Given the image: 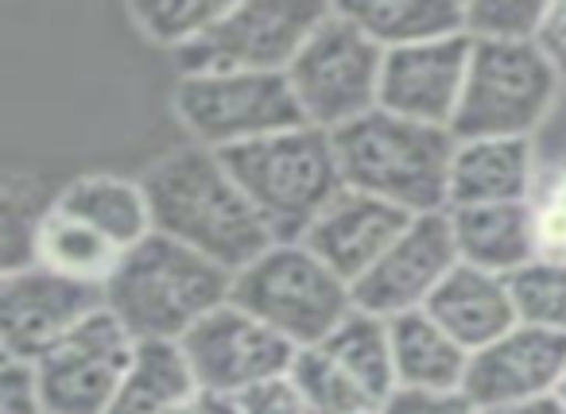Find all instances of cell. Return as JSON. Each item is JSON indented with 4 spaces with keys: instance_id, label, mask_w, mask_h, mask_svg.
<instances>
[{
    "instance_id": "cell-5",
    "label": "cell",
    "mask_w": 566,
    "mask_h": 414,
    "mask_svg": "<svg viewBox=\"0 0 566 414\" xmlns=\"http://www.w3.org/2000/svg\"><path fill=\"white\" fill-rule=\"evenodd\" d=\"M563 94L566 78L543 43H473L454 136L535 144Z\"/></svg>"
},
{
    "instance_id": "cell-33",
    "label": "cell",
    "mask_w": 566,
    "mask_h": 414,
    "mask_svg": "<svg viewBox=\"0 0 566 414\" xmlns=\"http://www.w3.org/2000/svg\"><path fill=\"white\" fill-rule=\"evenodd\" d=\"M380 414H485L465 391H396Z\"/></svg>"
},
{
    "instance_id": "cell-27",
    "label": "cell",
    "mask_w": 566,
    "mask_h": 414,
    "mask_svg": "<svg viewBox=\"0 0 566 414\" xmlns=\"http://www.w3.org/2000/svg\"><path fill=\"white\" fill-rule=\"evenodd\" d=\"M520 326L566 337V264L535 256L509 279Z\"/></svg>"
},
{
    "instance_id": "cell-16",
    "label": "cell",
    "mask_w": 566,
    "mask_h": 414,
    "mask_svg": "<svg viewBox=\"0 0 566 414\" xmlns=\"http://www.w3.org/2000/svg\"><path fill=\"white\" fill-rule=\"evenodd\" d=\"M411 221L416 217H408L396 205L346 187L311 221V229L303 233L300 244H307L338 279L357 287L373 272V264L400 241Z\"/></svg>"
},
{
    "instance_id": "cell-28",
    "label": "cell",
    "mask_w": 566,
    "mask_h": 414,
    "mask_svg": "<svg viewBox=\"0 0 566 414\" xmlns=\"http://www.w3.org/2000/svg\"><path fill=\"white\" fill-rule=\"evenodd\" d=\"M292 380L303 388V395L311 399L318 414H365V411H380L369 395L354 383V375L346 368H338L326 357L318 344L300 349L292 364Z\"/></svg>"
},
{
    "instance_id": "cell-24",
    "label": "cell",
    "mask_w": 566,
    "mask_h": 414,
    "mask_svg": "<svg viewBox=\"0 0 566 414\" xmlns=\"http://www.w3.org/2000/svg\"><path fill=\"white\" fill-rule=\"evenodd\" d=\"M342 9L385 51L465 35V0H357Z\"/></svg>"
},
{
    "instance_id": "cell-19",
    "label": "cell",
    "mask_w": 566,
    "mask_h": 414,
    "mask_svg": "<svg viewBox=\"0 0 566 414\" xmlns=\"http://www.w3.org/2000/svg\"><path fill=\"white\" fill-rule=\"evenodd\" d=\"M55 205L66 213L82 217L94 225L97 233L109 236L117 248L133 252L140 241H148L151 229V205L144 194L140 174H120V171H82L63 179L55 194Z\"/></svg>"
},
{
    "instance_id": "cell-35",
    "label": "cell",
    "mask_w": 566,
    "mask_h": 414,
    "mask_svg": "<svg viewBox=\"0 0 566 414\" xmlns=\"http://www.w3.org/2000/svg\"><path fill=\"white\" fill-rule=\"evenodd\" d=\"M539 43H543V51L555 59V66L566 78V0H551V12H547V24H543Z\"/></svg>"
},
{
    "instance_id": "cell-12",
    "label": "cell",
    "mask_w": 566,
    "mask_h": 414,
    "mask_svg": "<svg viewBox=\"0 0 566 414\" xmlns=\"http://www.w3.org/2000/svg\"><path fill=\"white\" fill-rule=\"evenodd\" d=\"M136 349L140 344L109 310L94 314L48 357L35 360L48 414H105L133 368Z\"/></svg>"
},
{
    "instance_id": "cell-13",
    "label": "cell",
    "mask_w": 566,
    "mask_h": 414,
    "mask_svg": "<svg viewBox=\"0 0 566 414\" xmlns=\"http://www.w3.org/2000/svg\"><path fill=\"white\" fill-rule=\"evenodd\" d=\"M462 264L454 248L447 213L416 217L403 236L373 264V272L354 287V306L373 318H403V314L427 310L450 272Z\"/></svg>"
},
{
    "instance_id": "cell-36",
    "label": "cell",
    "mask_w": 566,
    "mask_h": 414,
    "mask_svg": "<svg viewBox=\"0 0 566 414\" xmlns=\"http://www.w3.org/2000/svg\"><path fill=\"white\" fill-rule=\"evenodd\" d=\"M493 414H566L563 395H547V399H532V403H516V406H504V411Z\"/></svg>"
},
{
    "instance_id": "cell-29",
    "label": "cell",
    "mask_w": 566,
    "mask_h": 414,
    "mask_svg": "<svg viewBox=\"0 0 566 414\" xmlns=\"http://www.w3.org/2000/svg\"><path fill=\"white\" fill-rule=\"evenodd\" d=\"M551 4L539 0H465V35L473 43H539Z\"/></svg>"
},
{
    "instance_id": "cell-38",
    "label": "cell",
    "mask_w": 566,
    "mask_h": 414,
    "mask_svg": "<svg viewBox=\"0 0 566 414\" xmlns=\"http://www.w3.org/2000/svg\"><path fill=\"white\" fill-rule=\"evenodd\" d=\"M558 395H563V403H566V380H563V388H558Z\"/></svg>"
},
{
    "instance_id": "cell-14",
    "label": "cell",
    "mask_w": 566,
    "mask_h": 414,
    "mask_svg": "<svg viewBox=\"0 0 566 414\" xmlns=\"http://www.w3.org/2000/svg\"><path fill=\"white\" fill-rule=\"evenodd\" d=\"M470 35L388 51L385 78H380V109L396 113L403 120H416V125H434L454 132L465 78H470Z\"/></svg>"
},
{
    "instance_id": "cell-11",
    "label": "cell",
    "mask_w": 566,
    "mask_h": 414,
    "mask_svg": "<svg viewBox=\"0 0 566 414\" xmlns=\"http://www.w3.org/2000/svg\"><path fill=\"white\" fill-rule=\"evenodd\" d=\"M105 310V290L63 279L40 264L0 272V360L35 364Z\"/></svg>"
},
{
    "instance_id": "cell-15",
    "label": "cell",
    "mask_w": 566,
    "mask_h": 414,
    "mask_svg": "<svg viewBox=\"0 0 566 414\" xmlns=\"http://www.w3.org/2000/svg\"><path fill=\"white\" fill-rule=\"evenodd\" d=\"M566 380V337L547 329L516 326L493 341L489 349L473 352L465 368L462 391L485 414L504 406L532 403V399L558 395Z\"/></svg>"
},
{
    "instance_id": "cell-30",
    "label": "cell",
    "mask_w": 566,
    "mask_h": 414,
    "mask_svg": "<svg viewBox=\"0 0 566 414\" xmlns=\"http://www.w3.org/2000/svg\"><path fill=\"white\" fill-rule=\"evenodd\" d=\"M527 210H532V229H535V256L566 264V167L563 163H539Z\"/></svg>"
},
{
    "instance_id": "cell-8",
    "label": "cell",
    "mask_w": 566,
    "mask_h": 414,
    "mask_svg": "<svg viewBox=\"0 0 566 414\" xmlns=\"http://www.w3.org/2000/svg\"><path fill=\"white\" fill-rule=\"evenodd\" d=\"M167 105L182 140L218 156L307 125L287 74H175Z\"/></svg>"
},
{
    "instance_id": "cell-21",
    "label": "cell",
    "mask_w": 566,
    "mask_h": 414,
    "mask_svg": "<svg viewBox=\"0 0 566 414\" xmlns=\"http://www.w3.org/2000/svg\"><path fill=\"white\" fill-rule=\"evenodd\" d=\"M392 333L396 391H462L470 352L427 310L388 321Z\"/></svg>"
},
{
    "instance_id": "cell-34",
    "label": "cell",
    "mask_w": 566,
    "mask_h": 414,
    "mask_svg": "<svg viewBox=\"0 0 566 414\" xmlns=\"http://www.w3.org/2000/svg\"><path fill=\"white\" fill-rule=\"evenodd\" d=\"M535 151H539V163H563L566 167V94L558 102L555 117L547 120V128L535 140Z\"/></svg>"
},
{
    "instance_id": "cell-1",
    "label": "cell",
    "mask_w": 566,
    "mask_h": 414,
    "mask_svg": "<svg viewBox=\"0 0 566 414\" xmlns=\"http://www.w3.org/2000/svg\"><path fill=\"white\" fill-rule=\"evenodd\" d=\"M140 182L151 205V229L202 252L226 272H244L275 244L218 151L179 140L144 167Z\"/></svg>"
},
{
    "instance_id": "cell-4",
    "label": "cell",
    "mask_w": 566,
    "mask_h": 414,
    "mask_svg": "<svg viewBox=\"0 0 566 414\" xmlns=\"http://www.w3.org/2000/svg\"><path fill=\"white\" fill-rule=\"evenodd\" d=\"M275 241H303L311 221L346 190L334 132L287 128L221 156Z\"/></svg>"
},
{
    "instance_id": "cell-37",
    "label": "cell",
    "mask_w": 566,
    "mask_h": 414,
    "mask_svg": "<svg viewBox=\"0 0 566 414\" xmlns=\"http://www.w3.org/2000/svg\"><path fill=\"white\" fill-rule=\"evenodd\" d=\"M187 414H241V406H237V399H221V395H198L195 403H190Z\"/></svg>"
},
{
    "instance_id": "cell-20",
    "label": "cell",
    "mask_w": 566,
    "mask_h": 414,
    "mask_svg": "<svg viewBox=\"0 0 566 414\" xmlns=\"http://www.w3.org/2000/svg\"><path fill=\"white\" fill-rule=\"evenodd\" d=\"M450 233H454L458 259L489 275H512L535 259V229L532 210L524 205H470V210H447Z\"/></svg>"
},
{
    "instance_id": "cell-2",
    "label": "cell",
    "mask_w": 566,
    "mask_h": 414,
    "mask_svg": "<svg viewBox=\"0 0 566 414\" xmlns=\"http://www.w3.org/2000/svg\"><path fill=\"white\" fill-rule=\"evenodd\" d=\"M233 272L202 252L151 233L125 259L105 287V310L133 333L136 344H179L198 321L233 302Z\"/></svg>"
},
{
    "instance_id": "cell-10",
    "label": "cell",
    "mask_w": 566,
    "mask_h": 414,
    "mask_svg": "<svg viewBox=\"0 0 566 414\" xmlns=\"http://www.w3.org/2000/svg\"><path fill=\"white\" fill-rule=\"evenodd\" d=\"M179 349L198 388L221 399H241L260 383L280 380L300 357L292 341H283L275 329H268L237 302H226L206 321H198L179 341Z\"/></svg>"
},
{
    "instance_id": "cell-6",
    "label": "cell",
    "mask_w": 566,
    "mask_h": 414,
    "mask_svg": "<svg viewBox=\"0 0 566 414\" xmlns=\"http://www.w3.org/2000/svg\"><path fill=\"white\" fill-rule=\"evenodd\" d=\"M233 302L295 349L326 341L357 310L354 287L300 241H275L244 272H237Z\"/></svg>"
},
{
    "instance_id": "cell-25",
    "label": "cell",
    "mask_w": 566,
    "mask_h": 414,
    "mask_svg": "<svg viewBox=\"0 0 566 414\" xmlns=\"http://www.w3.org/2000/svg\"><path fill=\"white\" fill-rule=\"evenodd\" d=\"M318 349L334 360L338 368H346L354 375V383L373 399L377 406H385L396 395V364H392V333H388L385 318H373L365 310H354L326 341H318Z\"/></svg>"
},
{
    "instance_id": "cell-22",
    "label": "cell",
    "mask_w": 566,
    "mask_h": 414,
    "mask_svg": "<svg viewBox=\"0 0 566 414\" xmlns=\"http://www.w3.org/2000/svg\"><path fill=\"white\" fill-rule=\"evenodd\" d=\"M128 252L117 248L105 233H97L94 225H86L82 217L66 213L63 205H51L43 213L40 229H35V248L32 264L48 267V272L63 275V279L86 283V287L105 290L109 279L117 275L120 259Z\"/></svg>"
},
{
    "instance_id": "cell-23",
    "label": "cell",
    "mask_w": 566,
    "mask_h": 414,
    "mask_svg": "<svg viewBox=\"0 0 566 414\" xmlns=\"http://www.w3.org/2000/svg\"><path fill=\"white\" fill-rule=\"evenodd\" d=\"M198 395L202 388L179 344L148 341L136 349L133 368L105 414H187Z\"/></svg>"
},
{
    "instance_id": "cell-39",
    "label": "cell",
    "mask_w": 566,
    "mask_h": 414,
    "mask_svg": "<svg viewBox=\"0 0 566 414\" xmlns=\"http://www.w3.org/2000/svg\"><path fill=\"white\" fill-rule=\"evenodd\" d=\"M365 414H380V411H365Z\"/></svg>"
},
{
    "instance_id": "cell-7",
    "label": "cell",
    "mask_w": 566,
    "mask_h": 414,
    "mask_svg": "<svg viewBox=\"0 0 566 414\" xmlns=\"http://www.w3.org/2000/svg\"><path fill=\"white\" fill-rule=\"evenodd\" d=\"M385 55L388 51L342 4H331L287 71L303 120L323 132H338L377 113Z\"/></svg>"
},
{
    "instance_id": "cell-32",
    "label": "cell",
    "mask_w": 566,
    "mask_h": 414,
    "mask_svg": "<svg viewBox=\"0 0 566 414\" xmlns=\"http://www.w3.org/2000/svg\"><path fill=\"white\" fill-rule=\"evenodd\" d=\"M237 406H241V414H318L300 383L292 380V372L252 388L249 395L237 399Z\"/></svg>"
},
{
    "instance_id": "cell-31",
    "label": "cell",
    "mask_w": 566,
    "mask_h": 414,
    "mask_svg": "<svg viewBox=\"0 0 566 414\" xmlns=\"http://www.w3.org/2000/svg\"><path fill=\"white\" fill-rule=\"evenodd\" d=\"M0 414H48L35 364L0 360Z\"/></svg>"
},
{
    "instance_id": "cell-17",
    "label": "cell",
    "mask_w": 566,
    "mask_h": 414,
    "mask_svg": "<svg viewBox=\"0 0 566 414\" xmlns=\"http://www.w3.org/2000/svg\"><path fill=\"white\" fill-rule=\"evenodd\" d=\"M539 151L532 140H458L450 163V210L524 205L535 190Z\"/></svg>"
},
{
    "instance_id": "cell-9",
    "label": "cell",
    "mask_w": 566,
    "mask_h": 414,
    "mask_svg": "<svg viewBox=\"0 0 566 414\" xmlns=\"http://www.w3.org/2000/svg\"><path fill=\"white\" fill-rule=\"evenodd\" d=\"M326 9L311 0L226 4L202 43L175 59V74H287Z\"/></svg>"
},
{
    "instance_id": "cell-26",
    "label": "cell",
    "mask_w": 566,
    "mask_h": 414,
    "mask_svg": "<svg viewBox=\"0 0 566 414\" xmlns=\"http://www.w3.org/2000/svg\"><path fill=\"white\" fill-rule=\"evenodd\" d=\"M226 12V0H140L125 4V24L148 47L182 59Z\"/></svg>"
},
{
    "instance_id": "cell-18",
    "label": "cell",
    "mask_w": 566,
    "mask_h": 414,
    "mask_svg": "<svg viewBox=\"0 0 566 414\" xmlns=\"http://www.w3.org/2000/svg\"><path fill=\"white\" fill-rule=\"evenodd\" d=\"M434 321L462 344L465 352H481L504 333L520 326L516 302H512V287L504 275H489L478 267L458 264L450 279L439 287V295L427 306Z\"/></svg>"
},
{
    "instance_id": "cell-3",
    "label": "cell",
    "mask_w": 566,
    "mask_h": 414,
    "mask_svg": "<svg viewBox=\"0 0 566 414\" xmlns=\"http://www.w3.org/2000/svg\"><path fill=\"white\" fill-rule=\"evenodd\" d=\"M342 182L396 205L408 217L450 210V163L458 136L450 128L416 125L396 113H369L334 132Z\"/></svg>"
}]
</instances>
